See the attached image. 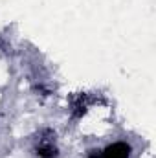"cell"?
<instances>
[{
  "instance_id": "obj_1",
  "label": "cell",
  "mask_w": 156,
  "mask_h": 158,
  "mask_svg": "<svg viewBox=\"0 0 156 158\" xmlns=\"http://www.w3.org/2000/svg\"><path fill=\"white\" fill-rule=\"evenodd\" d=\"M130 156V145L125 142H116L109 145L103 153H99V158H129Z\"/></svg>"
},
{
  "instance_id": "obj_2",
  "label": "cell",
  "mask_w": 156,
  "mask_h": 158,
  "mask_svg": "<svg viewBox=\"0 0 156 158\" xmlns=\"http://www.w3.org/2000/svg\"><path fill=\"white\" fill-rule=\"evenodd\" d=\"M37 155L40 158H55L57 156V149L51 143H42L39 149H37Z\"/></svg>"
}]
</instances>
